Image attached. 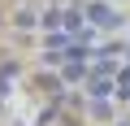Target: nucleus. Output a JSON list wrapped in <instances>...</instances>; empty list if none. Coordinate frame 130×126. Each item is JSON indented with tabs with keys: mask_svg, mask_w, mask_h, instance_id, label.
<instances>
[{
	"mask_svg": "<svg viewBox=\"0 0 130 126\" xmlns=\"http://www.w3.org/2000/svg\"><path fill=\"white\" fill-rule=\"evenodd\" d=\"M87 22H91V26H100V31H113V26H121L117 9H108L104 0H95V5H87Z\"/></svg>",
	"mask_w": 130,
	"mask_h": 126,
	"instance_id": "f257e3e1",
	"label": "nucleus"
}]
</instances>
